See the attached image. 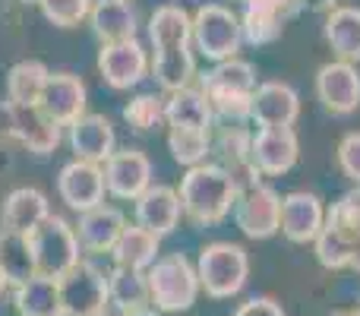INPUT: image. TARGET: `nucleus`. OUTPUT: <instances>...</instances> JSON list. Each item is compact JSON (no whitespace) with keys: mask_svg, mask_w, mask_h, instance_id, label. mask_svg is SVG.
Here are the masks:
<instances>
[{"mask_svg":"<svg viewBox=\"0 0 360 316\" xmlns=\"http://www.w3.org/2000/svg\"><path fill=\"white\" fill-rule=\"evenodd\" d=\"M177 193H180L184 215L193 225H199V228H209V225L224 222L234 212L240 187L218 161H202V165L186 168Z\"/></svg>","mask_w":360,"mask_h":316,"instance_id":"1","label":"nucleus"},{"mask_svg":"<svg viewBox=\"0 0 360 316\" xmlns=\"http://www.w3.org/2000/svg\"><path fill=\"white\" fill-rule=\"evenodd\" d=\"M259 86L256 67L240 57L218 61L199 76V89L205 92L218 124H247L253 111V92Z\"/></svg>","mask_w":360,"mask_h":316,"instance_id":"2","label":"nucleus"},{"mask_svg":"<svg viewBox=\"0 0 360 316\" xmlns=\"http://www.w3.org/2000/svg\"><path fill=\"white\" fill-rule=\"evenodd\" d=\"M199 288L215 301H228L243 291L250 279V256L240 244L231 241H212L199 250L196 260Z\"/></svg>","mask_w":360,"mask_h":316,"instance_id":"3","label":"nucleus"},{"mask_svg":"<svg viewBox=\"0 0 360 316\" xmlns=\"http://www.w3.org/2000/svg\"><path fill=\"white\" fill-rule=\"evenodd\" d=\"M146 279H149V301L155 304V310L162 313H184L196 304L199 298V275L196 266L186 260L184 253H168L158 256L149 269H146Z\"/></svg>","mask_w":360,"mask_h":316,"instance_id":"4","label":"nucleus"},{"mask_svg":"<svg viewBox=\"0 0 360 316\" xmlns=\"http://www.w3.org/2000/svg\"><path fill=\"white\" fill-rule=\"evenodd\" d=\"M193 44L205 61L218 63L237 57L243 44V29H240V16L224 4H205L196 10L193 16Z\"/></svg>","mask_w":360,"mask_h":316,"instance_id":"5","label":"nucleus"},{"mask_svg":"<svg viewBox=\"0 0 360 316\" xmlns=\"http://www.w3.org/2000/svg\"><path fill=\"white\" fill-rule=\"evenodd\" d=\"M32 250H35V266L38 275L48 279H60L67 269H73L79 263V237L76 228L67 225L60 215H48L35 231L29 234Z\"/></svg>","mask_w":360,"mask_h":316,"instance_id":"6","label":"nucleus"},{"mask_svg":"<svg viewBox=\"0 0 360 316\" xmlns=\"http://www.w3.org/2000/svg\"><path fill=\"white\" fill-rule=\"evenodd\" d=\"M63 316H89L108 310V275L98 266L79 260L57 279Z\"/></svg>","mask_w":360,"mask_h":316,"instance_id":"7","label":"nucleus"},{"mask_svg":"<svg viewBox=\"0 0 360 316\" xmlns=\"http://www.w3.org/2000/svg\"><path fill=\"white\" fill-rule=\"evenodd\" d=\"M212 156L237 180L240 193L262 184L259 168L253 165V133L243 124H221L218 130L212 127Z\"/></svg>","mask_w":360,"mask_h":316,"instance_id":"8","label":"nucleus"},{"mask_svg":"<svg viewBox=\"0 0 360 316\" xmlns=\"http://www.w3.org/2000/svg\"><path fill=\"white\" fill-rule=\"evenodd\" d=\"M234 225L250 241H269L281 231V196L275 187L256 184L237 196Z\"/></svg>","mask_w":360,"mask_h":316,"instance_id":"9","label":"nucleus"},{"mask_svg":"<svg viewBox=\"0 0 360 316\" xmlns=\"http://www.w3.org/2000/svg\"><path fill=\"white\" fill-rule=\"evenodd\" d=\"M316 99L335 118H348L360 108V70L348 61H329L316 70Z\"/></svg>","mask_w":360,"mask_h":316,"instance_id":"10","label":"nucleus"},{"mask_svg":"<svg viewBox=\"0 0 360 316\" xmlns=\"http://www.w3.org/2000/svg\"><path fill=\"white\" fill-rule=\"evenodd\" d=\"M98 70L105 82L117 92L133 89L146 80L149 73V54L136 38H124V42H108L98 54Z\"/></svg>","mask_w":360,"mask_h":316,"instance_id":"11","label":"nucleus"},{"mask_svg":"<svg viewBox=\"0 0 360 316\" xmlns=\"http://www.w3.org/2000/svg\"><path fill=\"white\" fill-rule=\"evenodd\" d=\"M300 158V139L294 127H256L253 133V165L262 177H281Z\"/></svg>","mask_w":360,"mask_h":316,"instance_id":"12","label":"nucleus"},{"mask_svg":"<svg viewBox=\"0 0 360 316\" xmlns=\"http://www.w3.org/2000/svg\"><path fill=\"white\" fill-rule=\"evenodd\" d=\"M326 225V203L313 190H291L281 196V234L291 244H313Z\"/></svg>","mask_w":360,"mask_h":316,"instance_id":"13","label":"nucleus"},{"mask_svg":"<svg viewBox=\"0 0 360 316\" xmlns=\"http://www.w3.org/2000/svg\"><path fill=\"white\" fill-rule=\"evenodd\" d=\"M152 187V161L139 149H114L105 161V190L114 199H139Z\"/></svg>","mask_w":360,"mask_h":316,"instance_id":"14","label":"nucleus"},{"mask_svg":"<svg viewBox=\"0 0 360 316\" xmlns=\"http://www.w3.org/2000/svg\"><path fill=\"white\" fill-rule=\"evenodd\" d=\"M57 193H60V199L73 212L95 209V206H101V199H105V171H101L95 161H86V158L70 161V165L60 168Z\"/></svg>","mask_w":360,"mask_h":316,"instance_id":"15","label":"nucleus"},{"mask_svg":"<svg viewBox=\"0 0 360 316\" xmlns=\"http://www.w3.org/2000/svg\"><path fill=\"white\" fill-rule=\"evenodd\" d=\"M300 118V95L291 82L269 80L259 82L253 92L250 120L256 127H294Z\"/></svg>","mask_w":360,"mask_h":316,"instance_id":"16","label":"nucleus"},{"mask_svg":"<svg viewBox=\"0 0 360 316\" xmlns=\"http://www.w3.org/2000/svg\"><path fill=\"white\" fill-rule=\"evenodd\" d=\"M10 133L35 156H48L60 146V124L41 105H10Z\"/></svg>","mask_w":360,"mask_h":316,"instance_id":"17","label":"nucleus"},{"mask_svg":"<svg viewBox=\"0 0 360 316\" xmlns=\"http://www.w3.org/2000/svg\"><path fill=\"white\" fill-rule=\"evenodd\" d=\"M180 218H184V206H180V193L174 187L152 184L136 199V225L152 231L155 237H168L180 225Z\"/></svg>","mask_w":360,"mask_h":316,"instance_id":"18","label":"nucleus"},{"mask_svg":"<svg viewBox=\"0 0 360 316\" xmlns=\"http://www.w3.org/2000/svg\"><path fill=\"white\" fill-rule=\"evenodd\" d=\"M38 105L51 114L60 127H70L86 114V86L73 73H51Z\"/></svg>","mask_w":360,"mask_h":316,"instance_id":"19","label":"nucleus"},{"mask_svg":"<svg viewBox=\"0 0 360 316\" xmlns=\"http://www.w3.org/2000/svg\"><path fill=\"white\" fill-rule=\"evenodd\" d=\"M127 218L114 206H95L89 212H79V225H76V237L86 253H111L117 237L124 234Z\"/></svg>","mask_w":360,"mask_h":316,"instance_id":"20","label":"nucleus"},{"mask_svg":"<svg viewBox=\"0 0 360 316\" xmlns=\"http://www.w3.org/2000/svg\"><path fill=\"white\" fill-rule=\"evenodd\" d=\"M114 143H117V137H114V127L105 114H82L79 120L70 124V146H73L76 158L101 165L111 158Z\"/></svg>","mask_w":360,"mask_h":316,"instance_id":"21","label":"nucleus"},{"mask_svg":"<svg viewBox=\"0 0 360 316\" xmlns=\"http://www.w3.org/2000/svg\"><path fill=\"white\" fill-rule=\"evenodd\" d=\"M51 215L48 196L35 187H19L10 196L4 199V209H0V222L4 231H16V234H32L44 218Z\"/></svg>","mask_w":360,"mask_h":316,"instance_id":"22","label":"nucleus"},{"mask_svg":"<svg viewBox=\"0 0 360 316\" xmlns=\"http://www.w3.org/2000/svg\"><path fill=\"white\" fill-rule=\"evenodd\" d=\"M323 38L338 61L360 63V6H342L326 13Z\"/></svg>","mask_w":360,"mask_h":316,"instance_id":"23","label":"nucleus"},{"mask_svg":"<svg viewBox=\"0 0 360 316\" xmlns=\"http://www.w3.org/2000/svg\"><path fill=\"white\" fill-rule=\"evenodd\" d=\"M89 19H92V32L105 44L136 38V29H139L136 6L130 0H95L92 10H89Z\"/></svg>","mask_w":360,"mask_h":316,"instance_id":"24","label":"nucleus"},{"mask_svg":"<svg viewBox=\"0 0 360 316\" xmlns=\"http://www.w3.org/2000/svg\"><path fill=\"white\" fill-rule=\"evenodd\" d=\"M165 118L168 127H196V130H212L215 114L199 86H184L177 92H168L165 99Z\"/></svg>","mask_w":360,"mask_h":316,"instance_id":"25","label":"nucleus"},{"mask_svg":"<svg viewBox=\"0 0 360 316\" xmlns=\"http://www.w3.org/2000/svg\"><path fill=\"white\" fill-rule=\"evenodd\" d=\"M149 42L155 51L184 48L193 42V16L177 4H165L149 19Z\"/></svg>","mask_w":360,"mask_h":316,"instance_id":"26","label":"nucleus"},{"mask_svg":"<svg viewBox=\"0 0 360 316\" xmlns=\"http://www.w3.org/2000/svg\"><path fill=\"white\" fill-rule=\"evenodd\" d=\"M13 301H16L19 316H63L60 288H57V279H48V275H32L22 285H16Z\"/></svg>","mask_w":360,"mask_h":316,"instance_id":"27","label":"nucleus"},{"mask_svg":"<svg viewBox=\"0 0 360 316\" xmlns=\"http://www.w3.org/2000/svg\"><path fill=\"white\" fill-rule=\"evenodd\" d=\"M149 73L165 92H177V89H184V86H193L196 61H193L190 44L155 51V57H152V63H149Z\"/></svg>","mask_w":360,"mask_h":316,"instance_id":"28","label":"nucleus"},{"mask_svg":"<svg viewBox=\"0 0 360 316\" xmlns=\"http://www.w3.org/2000/svg\"><path fill=\"white\" fill-rule=\"evenodd\" d=\"M158 244H162V237H155L152 231L139 228V225H127L124 234L117 237V244H114V250H111L114 266H127V269L146 272V269L158 260Z\"/></svg>","mask_w":360,"mask_h":316,"instance_id":"29","label":"nucleus"},{"mask_svg":"<svg viewBox=\"0 0 360 316\" xmlns=\"http://www.w3.org/2000/svg\"><path fill=\"white\" fill-rule=\"evenodd\" d=\"M0 269H4L6 282H10L13 288L22 285L32 275H38L35 250H32L29 234H16V231L0 228Z\"/></svg>","mask_w":360,"mask_h":316,"instance_id":"30","label":"nucleus"},{"mask_svg":"<svg viewBox=\"0 0 360 316\" xmlns=\"http://www.w3.org/2000/svg\"><path fill=\"white\" fill-rule=\"evenodd\" d=\"M108 304H114L120 313L149 307L152 301H149V279H146V272L114 266L108 272Z\"/></svg>","mask_w":360,"mask_h":316,"instance_id":"31","label":"nucleus"},{"mask_svg":"<svg viewBox=\"0 0 360 316\" xmlns=\"http://www.w3.org/2000/svg\"><path fill=\"white\" fill-rule=\"evenodd\" d=\"M48 76L51 73L41 61H19L6 73V99H10V105H38Z\"/></svg>","mask_w":360,"mask_h":316,"instance_id":"32","label":"nucleus"},{"mask_svg":"<svg viewBox=\"0 0 360 316\" xmlns=\"http://www.w3.org/2000/svg\"><path fill=\"white\" fill-rule=\"evenodd\" d=\"M168 149L171 158L184 168L202 165L212 156V130H196V127H168Z\"/></svg>","mask_w":360,"mask_h":316,"instance_id":"33","label":"nucleus"},{"mask_svg":"<svg viewBox=\"0 0 360 316\" xmlns=\"http://www.w3.org/2000/svg\"><path fill=\"white\" fill-rule=\"evenodd\" d=\"M351 244H354V237L348 231L326 222L323 231L316 234V241H313V253H316L323 269L338 272V269H348V263H351Z\"/></svg>","mask_w":360,"mask_h":316,"instance_id":"34","label":"nucleus"},{"mask_svg":"<svg viewBox=\"0 0 360 316\" xmlns=\"http://www.w3.org/2000/svg\"><path fill=\"white\" fill-rule=\"evenodd\" d=\"M285 23L278 13L269 10H256V6H243L240 13V29H243V42L253 44V48H262V44H272L281 38L285 32Z\"/></svg>","mask_w":360,"mask_h":316,"instance_id":"35","label":"nucleus"},{"mask_svg":"<svg viewBox=\"0 0 360 316\" xmlns=\"http://www.w3.org/2000/svg\"><path fill=\"white\" fill-rule=\"evenodd\" d=\"M124 120L136 133L158 130L162 124H168V118H165V99H162V95H149V92L136 95V99L124 108Z\"/></svg>","mask_w":360,"mask_h":316,"instance_id":"36","label":"nucleus"},{"mask_svg":"<svg viewBox=\"0 0 360 316\" xmlns=\"http://www.w3.org/2000/svg\"><path fill=\"white\" fill-rule=\"evenodd\" d=\"M326 222L335 225V228H342V231H348L351 237L360 234V184L354 187V190L342 193V196L326 209Z\"/></svg>","mask_w":360,"mask_h":316,"instance_id":"37","label":"nucleus"},{"mask_svg":"<svg viewBox=\"0 0 360 316\" xmlns=\"http://www.w3.org/2000/svg\"><path fill=\"white\" fill-rule=\"evenodd\" d=\"M38 6H41L44 19L54 23L57 29H73L89 16L92 0H38Z\"/></svg>","mask_w":360,"mask_h":316,"instance_id":"38","label":"nucleus"},{"mask_svg":"<svg viewBox=\"0 0 360 316\" xmlns=\"http://www.w3.org/2000/svg\"><path fill=\"white\" fill-rule=\"evenodd\" d=\"M335 161L345 177L357 187L360 184V130L342 137V143H338V149H335Z\"/></svg>","mask_w":360,"mask_h":316,"instance_id":"39","label":"nucleus"},{"mask_svg":"<svg viewBox=\"0 0 360 316\" xmlns=\"http://www.w3.org/2000/svg\"><path fill=\"white\" fill-rule=\"evenodd\" d=\"M234 316H288V313L275 298H266V294H262V298L243 301V304L234 310Z\"/></svg>","mask_w":360,"mask_h":316,"instance_id":"40","label":"nucleus"},{"mask_svg":"<svg viewBox=\"0 0 360 316\" xmlns=\"http://www.w3.org/2000/svg\"><path fill=\"white\" fill-rule=\"evenodd\" d=\"M243 6H256V10L278 13L281 19H294L304 10V0H243Z\"/></svg>","mask_w":360,"mask_h":316,"instance_id":"41","label":"nucleus"},{"mask_svg":"<svg viewBox=\"0 0 360 316\" xmlns=\"http://www.w3.org/2000/svg\"><path fill=\"white\" fill-rule=\"evenodd\" d=\"M338 6V0H304V10L313 13H332Z\"/></svg>","mask_w":360,"mask_h":316,"instance_id":"42","label":"nucleus"},{"mask_svg":"<svg viewBox=\"0 0 360 316\" xmlns=\"http://www.w3.org/2000/svg\"><path fill=\"white\" fill-rule=\"evenodd\" d=\"M348 269L360 275V234L354 237V244H351V263H348Z\"/></svg>","mask_w":360,"mask_h":316,"instance_id":"43","label":"nucleus"},{"mask_svg":"<svg viewBox=\"0 0 360 316\" xmlns=\"http://www.w3.org/2000/svg\"><path fill=\"white\" fill-rule=\"evenodd\" d=\"M120 316H162V310H155V307H139V310H127Z\"/></svg>","mask_w":360,"mask_h":316,"instance_id":"44","label":"nucleus"},{"mask_svg":"<svg viewBox=\"0 0 360 316\" xmlns=\"http://www.w3.org/2000/svg\"><path fill=\"white\" fill-rule=\"evenodd\" d=\"M10 288V282H6V275H4V269H0V298H4V291Z\"/></svg>","mask_w":360,"mask_h":316,"instance_id":"45","label":"nucleus"},{"mask_svg":"<svg viewBox=\"0 0 360 316\" xmlns=\"http://www.w3.org/2000/svg\"><path fill=\"white\" fill-rule=\"evenodd\" d=\"M332 316H360V307H354V310H335Z\"/></svg>","mask_w":360,"mask_h":316,"instance_id":"46","label":"nucleus"},{"mask_svg":"<svg viewBox=\"0 0 360 316\" xmlns=\"http://www.w3.org/2000/svg\"><path fill=\"white\" fill-rule=\"evenodd\" d=\"M89 316H111V313H108V310H101V313H89Z\"/></svg>","mask_w":360,"mask_h":316,"instance_id":"47","label":"nucleus"},{"mask_svg":"<svg viewBox=\"0 0 360 316\" xmlns=\"http://www.w3.org/2000/svg\"><path fill=\"white\" fill-rule=\"evenodd\" d=\"M19 4H38V0H19Z\"/></svg>","mask_w":360,"mask_h":316,"instance_id":"48","label":"nucleus"}]
</instances>
